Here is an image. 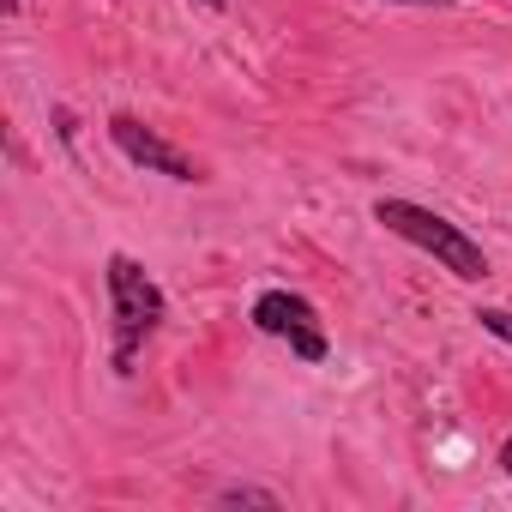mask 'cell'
<instances>
[{
    "label": "cell",
    "instance_id": "cell-8",
    "mask_svg": "<svg viewBox=\"0 0 512 512\" xmlns=\"http://www.w3.org/2000/svg\"><path fill=\"white\" fill-rule=\"evenodd\" d=\"M500 464H506V476H512V440H506V446H500Z\"/></svg>",
    "mask_w": 512,
    "mask_h": 512
},
{
    "label": "cell",
    "instance_id": "cell-4",
    "mask_svg": "<svg viewBox=\"0 0 512 512\" xmlns=\"http://www.w3.org/2000/svg\"><path fill=\"white\" fill-rule=\"evenodd\" d=\"M109 139L121 145V157H133V163L151 169V175H169V181H205L199 163H193L187 151H175L157 127H145L139 115H109Z\"/></svg>",
    "mask_w": 512,
    "mask_h": 512
},
{
    "label": "cell",
    "instance_id": "cell-7",
    "mask_svg": "<svg viewBox=\"0 0 512 512\" xmlns=\"http://www.w3.org/2000/svg\"><path fill=\"white\" fill-rule=\"evenodd\" d=\"M404 7H452V0H404Z\"/></svg>",
    "mask_w": 512,
    "mask_h": 512
},
{
    "label": "cell",
    "instance_id": "cell-9",
    "mask_svg": "<svg viewBox=\"0 0 512 512\" xmlns=\"http://www.w3.org/2000/svg\"><path fill=\"white\" fill-rule=\"evenodd\" d=\"M199 7H211V13H223V7H229V0H199Z\"/></svg>",
    "mask_w": 512,
    "mask_h": 512
},
{
    "label": "cell",
    "instance_id": "cell-6",
    "mask_svg": "<svg viewBox=\"0 0 512 512\" xmlns=\"http://www.w3.org/2000/svg\"><path fill=\"white\" fill-rule=\"evenodd\" d=\"M476 326H482L488 338H500V344H512V314H506V308H476Z\"/></svg>",
    "mask_w": 512,
    "mask_h": 512
},
{
    "label": "cell",
    "instance_id": "cell-3",
    "mask_svg": "<svg viewBox=\"0 0 512 512\" xmlns=\"http://www.w3.org/2000/svg\"><path fill=\"white\" fill-rule=\"evenodd\" d=\"M253 326H260L266 338H284L302 362H326V326H320V308L308 296H290V290H266L260 302H253Z\"/></svg>",
    "mask_w": 512,
    "mask_h": 512
},
{
    "label": "cell",
    "instance_id": "cell-2",
    "mask_svg": "<svg viewBox=\"0 0 512 512\" xmlns=\"http://www.w3.org/2000/svg\"><path fill=\"white\" fill-rule=\"evenodd\" d=\"M374 223H386L398 241L434 253V260H440L452 278H464V284H482V278H488L482 241H470L452 217H440V211H428V205H416V199H374Z\"/></svg>",
    "mask_w": 512,
    "mask_h": 512
},
{
    "label": "cell",
    "instance_id": "cell-1",
    "mask_svg": "<svg viewBox=\"0 0 512 512\" xmlns=\"http://www.w3.org/2000/svg\"><path fill=\"white\" fill-rule=\"evenodd\" d=\"M169 320V296L133 253H109V326H115V374H133L139 344Z\"/></svg>",
    "mask_w": 512,
    "mask_h": 512
},
{
    "label": "cell",
    "instance_id": "cell-5",
    "mask_svg": "<svg viewBox=\"0 0 512 512\" xmlns=\"http://www.w3.org/2000/svg\"><path fill=\"white\" fill-rule=\"evenodd\" d=\"M217 506H278V494L272 488H223Z\"/></svg>",
    "mask_w": 512,
    "mask_h": 512
}]
</instances>
